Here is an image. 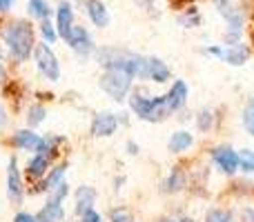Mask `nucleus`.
<instances>
[{"mask_svg":"<svg viewBox=\"0 0 254 222\" xmlns=\"http://www.w3.org/2000/svg\"><path fill=\"white\" fill-rule=\"evenodd\" d=\"M4 38H7V44L16 60H27L29 58L31 47H34V31H31L29 22L16 20L13 25H9Z\"/></svg>","mask_w":254,"mask_h":222,"instance_id":"nucleus-1","label":"nucleus"},{"mask_svg":"<svg viewBox=\"0 0 254 222\" xmlns=\"http://www.w3.org/2000/svg\"><path fill=\"white\" fill-rule=\"evenodd\" d=\"M131 87V74L127 69H121V67H112L107 69V74L101 78V89L107 91L114 100H123Z\"/></svg>","mask_w":254,"mask_h":222,"instance_id":"nucleus-2","label":"nucleus"},{"mask_svg":"<svg viewBox=\"0 0 254 222\" xmlns=\"http://www.w3.org/2000/svg\"><path fill=\"white\" fill-rule=\"evenodd\" d=\"M131 109L136 111V116H140L143 120H149V122H158L170 113V107H167L165 98H140V96H134L131 98Z\"/></svg>","mask_w":254,"mask_h":222,"instance_id":"nucleus-3","label":"nucleus"},{"mask_svg":"<svg viewBox=\"0 0 254 222\" xmlns=\"http://www.w3.org/2000/svg\"><path fill=\"white\" fill-rule=\"evenodd\" d=\"M36 60H38V67L49 80H58L61 78V67H58V60L54 56V51L47 47V44H38L36 47Z\"/></svg>","mask_w":254,"mask_h":222,"instance_id":"nucleus-4","label":"nucleus"},{"mask_svg":"<svg viewBox=\"0 0 254 222\" xmlns=\"http://www.w3.org/2000/svg\"><path fill=\"white\" fill-rule=\"evenodd\" d=\"M65 40L76 49V51H80V53H89V51H92V38H89V34L85 31V27H71Z\"/></svg>","mask_w":254,"mask_h":222,"instance_id":"nucleus-5","label":"nucleus"},{"mask_svg":"<svg viewBox=\"0 0 254 222\" xmlns=\"http://www.w3.org/2000/svg\"><path fill=\"white\" fill-rule=\"evenodd\" d=\"M7 189H9V198H11L13 205H20V200H22V182H20V176H18L16 158H11V162H9Z\"/></svg>","mask_w":254,"mask_h":222,"instance_id":"nucleus-6","label":"nucleus"},{"mask_svg":"<svg viewBox=\"0 0 254 222\" xmlns=\"http://www.w3.org/2000/svg\"><path fill=\"white\" fill-rule=\"evenodd\" d=\"M116 125H119V120H116L114 113H101V116H96V120H94L92 125V133L94 135H112L116 131Z\"/></svg>","mask_w":254,"mask_h":222,"instance_id":"nucleus-7","label":"nucleus"},{"mask_svg":"<svg viewBox=\"0 0 254 222\" xmlns=\"http://www.w3.org/2000/svg\"><path fill=\"white\" fill-rule=\"evenodd\" d=\"M214 160L219 162V167L225 171V174H234L239 167V156L228 147H221L214 151Z\"/></svg>","mask_w":254,"mask_h":222,"instance_id":"nucleus-8","label":"nucleus"},{"mask_svg":"<svg viewBox=\"0 0 254 222\" xmlns=\"http://www.w3.org/2000/svg\"><path fill=\"white\" fill-rule=\"evenodd\" d=\"M85 7H87V13L92 18V22L96 27H107L110 22V13H107L105 4L101 0H85Z\"/></svg>","mask_w":254,"mask_h":222,"instance_id":"nucleus-9","label":"nucleus"},{"mask_svg":"<svg viewBox=\"0 0 254 222\" xmlns=\"http://www.w3.org/2000/svg\"><path fill=\"white\" fill-rule=\"evenodd\" d=\"M185 100H188V87H185V83L179 80V83H174V87L165 96V102L170 107V111H174V109H181L185 105Z\"/></svg>","mask_w":254,"mask_h":222,"instance_id":"nucleus-10","label":"nucleus"},{"mask_svg":"<svg viewBox=\"0 0 254 222\" xmlns=\"http://www.w3.org/2000/svg\"><path fill=\"white\" fill-rule=\"evenodd\" d=\"M13 144L25 149V151H38L40 144H43V138H38V135L31 133V131H18V133L13 135Z\"/></svg>","mask_w":254,"mask_h":222,"instance_id":"nucleus-11","label":"nucleus"},{"mask_svg":"<svg viewBox=\"0 0 254 222\" xmlns=\"http://www.w3.org/2000/svg\"><path fill=\"white\" fill-rule=\"evenodd\" d=\"M63 218H65V211H63V207L58 200H52L38 216H36L38 222H63Z\"/></svg>","mask_w":254,"mask_h":222,"instance_id":"nucleus-12","label":"nucleus"},{"mask_svg":"<svg viewBox=\"0 0 254 222\" xmlns=\"http://www.w3.org/2000/svg\"><path fill=\"white\" fill-rule=\"evenodd\" d=\"M94 200H96V191H94L92 187H80L78 193H76V211H78V214L89 211Z\"/></svg>","mask_w":254,"mask_h":222,"instance_id":"nucleus-13","label":"nucleus"},{"mask_svg":"<svg viewBox=\"0 0 254 222\" xmlns=\"http://www.w3.org/2000/svg\"><path fill=\"white\" fill-rule=\"evenodd\" d=\"M71 20H74L71 7L67 2H61V7H58V34H61L63 38H67V34H69Z\"/></svg>","mask_w":254,"mask_h":222,"instance_id":"nucleus-14","label":"nucleus"},{"mask_svg":"<svg viewBox=\"0 0 254 222\" xmlns=\"http://www.w3.org/2000/svg\"><path fill=\"white\" fill-rule=\"evenodd\" d=\"M248 56H250V51H248V47H243V44H234V47L221 51V58L228 60L230 65H243V62L248 60Z\"/></svg>","mask_w":254,"mask_h":222,"instance_id":"nucleus-15","label":"nucleus"},{"mask_svg":"<svg viewBox=\"0 0 254 222\" xmlns=\"http://www.w3.org/2000/svg\"><path fill=\"white\" fill-rule=\"evenodd\" d=\"M147 76L154 78L156 83H165L170 78V69L165 67V62H161L158 58H149L147 60Z\"/></svg>","mask_w":254,"mask_h":222,"instance_id":"nucleus-16","label":"nucleus"},{"mask_svg":"<svg viewBox=\"0 0 254 222\" xmlns=\"http://www.w3.org/2000/svg\"><path fill=\"white\" fill-rule=\"evenodd\" d=\"M192 140H194L192 133H188V131H176L170 140V151H174V153L185 151V149L192 144Z\"/></svg>","mask_w":254,"mask_h":222,"instance_id":"nucleus-17","label":"nucleus"},{"mask_svg":"<svg viewBox=\"0 0 254 222\" xmlns=\"http://www.w3.org/2000/svg\"><path fill=\"white\" fill-rule=\"evenodd\" d=\"M49 160H52L49 156H45V153H38V156H36L34 160H31L29 165H27V171H29L31 176H36V178H38V176H43L45 171H47Z\"/></svg>","mask_w":254,"mask_h":222,"instance_id":"nucleus-18","label":"nucleus"},{"mask_svg":"<svg viewBox=\"0 0 254 222\" xmlns=\"http://www.w3.org/2000/svg\"><path fill=\"white\" fill-rule=\"evenodd\" d=\"M183 187H185V176H183V171H181V169H174V171H172V176L167 178V182H165V191L176 193V191H181Z\"/></svg>","mask_w":254,"mask_h":222,"instance_id":"nucleus-19","label":"nucleus"},{"mask_svg":"<svg viewBox=\"0 0 254 222\" xmlns=\"http://www.w3.org/2000/svg\"><path fill=\"white\" fill-rule=\"evenodd\" d=\"M243 127L248 129V133L254 135V98L248 100L246 111H243Z\"/></svg>","mask_w":254,"mask_h":222,"instance_id":"nucleus-20","label":"nucleus"},{"mask_svg":"<svg viewBox=\"0 0 254 222\" xmlns=\"http://www.w3.org/2000/svg\"><path fill=\"white\" fill-rule=\"evenodd\" d=\"M45 116H47V111H45L40 105H34V107H29V113H27V122H29L31 127H36V125H40V122L45 120Z\"/></svg>","mask_w":254,"mask_h":222,"instance_id":"nucleus-21","label":"nucleus"},{"mask_svg":"<svg viewBox=\"0 0 254 222\" xmlns=\"http://www.w3.org/2000/svg\"><path fill=\"white\" fill-rule=\"evenodd\" d=\"M65 171H67V167L63 165V167H58V169H54L52 174H49V178H47V182L43 184L45 189H54L58 182H63V176H65Z\"/></svg>","mask_w":254,"mask_h":222,"instance_id":"nucleus-22","label":"nucleus"},{"mask_svg":"<svg viewBox=\"0 0 254 222\" xmlns=\"http://www.w3.org/2000/svg\"><path fill=\"white\" fill-rule=\"evenodd\" d=\"M29 9L34 16L38 18H49V7L45 0H29Z\"/></svg>","mask_w":254,"mask_h":222,"instance_id":"nucleus-23","label":"nucleus"},{"mask_svg":"<svg viewBox=\"0 0 254 222\" xmlns=\"http://www.w3.org/2000/svg\"><path fill=\"white\" fill-rule=\"evenodd\" d=\"M205 222H234V218H232V214H230V211L214 209V211H210V214L205 216Z\"/></svg>","mask_w":254,"mask_h":222,"instance_id":"nucleus-24","label":"nucleus"},{"mask_svg":"<svg viewBox=\"0 0 254 222\" xmlns=\"http://www.w3.org/2000/svg\"><path fill=\"white\" fill-rule=\"evenodd\" d=\"M239 162H241V167H243V171H254V153L250 151V149H246V151L241 153V158H239Z\"/></svg>","mask_w":254,"mask_h":222,"instance_id":"nucleus-25","label":"nucleus"},{"mask_svg":"<svg viewBox=\"0 0 254 222\" xmlns=\"http://www.w3.org/2000/svg\"><path fill=\"white\" fill-rule=\"evenodd\" d=\"M40 31H43V36L49 40V43H54V40H56V31H54L52 22H49L47 18H43V25H40Z\"/></svg>","mask_w":254,"mask_h":222,"instance_id":"nucleus-26","label":"nucleus"},{"mask_svg":"<svg viewBox=\"0 0 254 222\" xmlns=\"http://www.w3.org/2000/svg\"><path fill=\"white\" fill-rule=\"evenodd\" d=\"M112 222H134V218L125 209H114L112 211Z\"/></svg>","mask_w":254,"mask_h":222,"instance_id":"nucleus-27","label":"nucleus"},{"mask_svg":"<svg viewBox=\"0 0 254 222\" xmlns=\"http://www.w3.org/2000/svg\"><path fill=\"white\" fill-rule=\"evenodd\" d=\"M212 125V113L210 111H201V116H198V129H210Z\"/></svg>","mask_w":254,"mask_h":222,"instance_id":"nucleus-28","label":"nucleus"},{"mask_svg":"<svg viewBox=\"0 0 254 222\" xmlns=\"http://www.w3.org/2000/svg\"><path fill=\"white\" fill-rule=\"evenodd\" d=\"M65 196H67V184H65V182H58L56 187H54V196H52V200H58V202H61Z\"/></svg>","mask_w":254,"mask_h":222,"instance_id":"nucleus-29","label":"nucleus"},{"mask_svg":"<svg viewBox=\"0 0 254 222\" xmlns=\"http://www.w3.org/2000/svg\"><path fill=\"white\" fill-rule=\"evenodd\" d=\"M83 222H101V216H98L96 211L89 209V211H85L83 214Z\"/></svg>","mask_w":254,"mask_h":222,"instance_id":"nucleus-30","label":"nucleus"},{"mask_svg":"<svg viewBox=\"0 0 254 222\" xmlns=\"http://www.w3.org/2000/svg\"><path fill=\"white\" fill-rule=\"evenodd\" d=\"M13 222H38V220H36L34 216H29V214H18Z\"/></svg>","mask_w":254,"mask_h":222,"instance_id":"nucleus-31","label":"nucleus"},{"mask_svg":"<svg viewBox=\"0 0 254 222\" xmlns=\"http://www.w3.org/2000/svg\"><path fill=\"white\" fill-rule=\"evenodd\" d=\"M172 2V7H176V9H181V7H185L188 2H192V0H170Z\"/></svg>","mask_w":254,"mask_h":222,"instance_id":"nucleus-32","label":"nucleus"},{"mask_svg":"<svg viewBox=\"0 0 254 222\" xmlns=\"http://www.w3.org/2000/svg\"><path fill=\"white\" fill-rule=\"evenodd\" d=\"M13 0H0V11H7L9 7H11Z\"/></svg>","mask_w":254,"mask_h":222,"instance_id":"nucleus-33","label":"nucleus"},{"mask_svg":"<svg viewBox=\"0 0 254 222\" xmlns=\"http://www.w3.org/2000/svg\"><path fill=\"white\" fill-rule=\"evenodd\" d=\"M7 122V113H4V109H2V105H0V127Z\"/></svg>","mask_w":254,"mask_h":222,"instance_id":"nucleus-34","label":"nucleus"},{"mask_svg":"<svg viewBox=\"0 0 254 222\" xmlns=\"http://www.w3.org/2000/svg\"><path fill=\"white\" fill-rule=\"evenodd\" d=\"M163 222H192L190 218H183V220H163Z\"/></svg>","mask_w":254,"mask_h":222,"instance_id":"nucleus-35","label":"nucleus"},{"mask_svg":"<svg viewBox=\"0 0 254 222\" xmlns=\"http://www.w3.org/2000/svg\"><path fill=\"white\" fill-rule=\"evenodd\" d=\"M0 80H4V71H2V67H0Z\"/></svg>","mask_w":254,"mask_h":222,"instance_id":"nucleus-36","label":"nucleus"},{"mask_svg":"<svg viewBox=\"0 0 254 222\" xmlns=\"http://www.w3.org/2000/svg\"><path fill=\"white\" fill-rule=\"evenodd\" d=\"M252 43H254V34H252Z\"/></svg>","mask_w":254,"mask_h":222,"instance_id":"nucleus-37","label":"nucleus"},{"mask_svg":"<svg viewBox=\"0 0 254 222\" xmlns=\"http://www.w3.org/2000/svg\"><path fill=\"white\" fill-rule=\"evenodd\" d=\"M0 58H2V51H0Z\"/></svg>","mask_w":254,"mask_h":222,"instance_id":"nucleus-38","label":"nucleus"}]
</instances>
